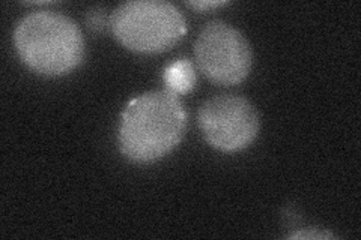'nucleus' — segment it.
<instances>
[{
  "label": "nucleus",
  "instance_id": "nucleus-1",
  "mask_svg": "<svg viewBox=\"0 0 361 240\" xmlns=\"http://www.w3.org/2000/svg\"><path fill=\"white\" fill-rule=\"evenodd\" d=\"M185 130L183 101L171 90H152L135 96L123 110L118 143L131 161L154 163L180 143Z\"/></svg>",
  "mask_w": 361,
  "mask_h": 240
},
{
  "label": "nucleus",
  "instance_id": "nucleus-2",
  "mask_svg": "<svg viewBox=\"0 0 361 240\" xmlns=\"http://www.w3.org/2000/svg\"><path fill=\"white\" fill-rule=\"evenodd\" d=\"M20 59L42 75H65L82 63L85 39L70 17L56 11H35L23 17L14 30Z\"/></svg>",
  "mask_w": 361,
  "mask_h": 240
},
{
  "label": "nucleus",
  "instance_id": "nucleus-3",
  "mask_svg": "<svg viewBox=\"0 0 361 240\" xmlns=\"http://www.w3.org/2000/svg\"><path fill=\"white\" fill-rule=\"evenodd\" d=\"M110 29L123 47L135 53H163L187 32L180 11L164 0H133L119 5L110 17Z\"/></svg>",
  "mask_w": 361,
  "mask_h": 240
},
{
  "label": "nucleus",
  "instance_id": "nucleus-4",
  "mask_svg": "<svg viewBox=\"0 0 361 240\" xmlns=\"http://www.w3.org/2000/svg\"><path fill=\"white\" fill-rule=\"evenodd\" d=\"M195 56L200 71L223 86L241 83L253 62L252 49L243 33L221 20H214L200 30Z\"/></svg>",
  "mask_w": 361,
  "mask_h": 240
},
{
  "label": "nucleus",
  "instance_id": "nucleus-5",
  "mask_svg": "<svg viewBox=\"0 0 361 240\" xmlns=\"http://www.w3.org/2000/svg\"><path fill=\"white\" fill-rule=\"evenodd\" d=\"M205 140L221 152H238L250 146L259 132V116L250 101L223 94L203 102L197 111Z\"/></svg>",
  "mask_w": 361,
  "mask_h": 240
},
{
  "label": "nucleus",
  "instance_id": "nucleus-6",
  "mask_svg": "<svg viewBox=\"0 0 361 240\" xmlns=\"http://www.w3.org/2000/svg\"><path fill=\"white\" fill-rule=\"evenodd\" d=\"M164 82L167 84V90L183 95L190 92L196 84V72L193 63L188 59H179L167 68L164 72Z\"/></svg>",
  "mask_w": 361,
  "mask_h": 240
},
{
  "label": "nucleus",
  "instance_id": "nucleus-7",
  "mask_svg": "<svg viewBox=\"0 0 361 240\" xmlns=\"http://www.w3.org/2000/svg\"><path fill=\"white\" fill-rule=\"evenodd\" d=\"M107 25L110 26V23H107L104 11L101 8H94L92 11H89L87 14V26L95 30V32H103Z\"/></svg>",
  "mask_w": 361,
  "mask_h": 240
},
{
  "label": "nucleus",
  "instance_id": "nucleus-8",
  "mask_svg": "<svg viewBox=\"0 0 361 240\" xmlns=\"http://www.w3.org/2000/svg\"><path fill=\"white\" fill-rule=\"evenodd\" d=\"M334 236L329 232H321L319 228H302L288 236V239H333Z\"/></svg>",
  "mask_w": 361,
  "mask_h": 240
},
{
  "label": "nucleus",
  "instance_id": "nucleus-9",
  "mask_svg": "<svg viewBox=\"0 0 361 240\" xmlns=\"http://www.w3.org/2000/svg\"><path fill=\"white\" fill-rule=\"evenodd\" d=\"M187 5L195 8V9H208V8L224 6V5H228V2H217V0H214V2H208V0H205V2H187Z\"/></svg>",
  "mask_w": 361,
  "mask_h": 240
}]
</instances>
